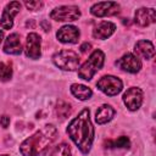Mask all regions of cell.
Masks as SVG:
<instances>
[{
	"label": "cell",
	"mask_w": 156,
	"mask_h": 156,
	"mask_svg": "<svg viewBox=\"0 0 156 156\" xmlns=\"http://www.w3.org/2000/svg\"><path fill=\"white\" fill-rule=\"evenodd\" d=\"M67 134L82 154H88L90 151L94 141V127L90 121V112L88 108L82 110L78 116L69 122Z\"/></svg>",
	"instance_id": "obj_1"
},
{
	"label": "cell",
	"mask_w": 156,
	"mask_h": 156,
	"mask_svg": "<svg viewBox=\"0 0 156 156\" xmlns=\"http://www.w3.org/2000/svg\"><path fill=\"white\" fill-rule=\"evenodd\" d=\"M57 135V129L52 124H46L27 138L20 146L23 156H44L54 144Z\"/></svg>",
	"instance_id": "obj_2"
},
{
	"label": "cell",
	"mask_w": 156,
	"mask_h": 156,
	"mask_svg": "<svg viewBox=\"0 0 156 156\" xmlns=\"http://www.w3.org/2000/svg\"><path fill=\"white\" fill-rule=\"evenodd\" d=\"M104 61H105V54L99 49L94 50L90 54L89 58L78 69V76L84 80H90L94 77V74L99 69H101V67L104 66Z\"/></svg>",
	"instance_id": "obj_3"
},
{
	"label": "cell",
	"mask_w": 156,
	"mask_h": 156,
	"mask_svg": "<svg viewBox=\"0 0 156 156\" xmlns=\"http://www.w3.org/2000/svg\"><path fill=\"white\" fill-rule=\"evenodd\" d=\"M55 66L63 71H76L79 66V56L72 50H61L52 56Z\"/></svg>",
	"instance_id": "obj_4"
},
{
	"label": "cell",
	"mask_w": 156,
	"mask_h": 156,
	"mask_svg": "<svg viewBox=\"0 0 156 156\" xmlns=\"http://www.w3.org/2000/svg\"><path fill=\"white\" fill-rule=\"evenodd\" d=\"M50 17L58 22L77 21L80 17V10L78 9V6H74V5H63V6L55 7L51 11Z\"/></svg>",
	"instance_id": "obj_5"
},
{
	"label": "cell",
	"mask_w": 156,
	"mask_h": 156,
	"mask_svg": "<svg viewBox=\"0 0 156 156\" xmlns=\"http://www.w3.org/2000/svg\"><path fill=\"white\" fill-rule=\"evenodd\" d=\"M96 87L104 94H106L108 96H115L121 93V90L123 88V83L119 78H117L115 76H104L98 80Z\"/></svg>",
	"instance_id": "obj_6"
},
{
	"label": "cell",
	"mask_w": 156,
	"mask_h": 156,
	"mask_svg": "<svg viewBox=\"0 0 156 156\" xmlns=\"http://www.w3.org/2000/svg\"><path fill=\"white\" fill-rule=\"evenodd\" d=\"M143 99H144V93L140 88L136 87L129 88L123 94V102L127 106V108L130 111H136L141 106Z\"/></svg>",
	"instance_id": "obj_7"
},
{
	"label": "cell",
	"mask_w": 156,
	"mask_h": 156,
	"mask_svg": "<svg viewBox=\"0 0 156 156\" xmlns=\"http://www.w3.org/2000/svg\"><path fill=\"white\" fill-rule=\"evenodd\" d=\"M21 10V2L20 1H11L9 2L2 12V16L0 18V27L2 29H11L13 26V17L20 12Z\"/></svg>",
	"instance_id": "obj_8"
},
{
	"label": "cell",
	"mask_w": 156,
	"mask_h": 156,
	"mask_svg": "<svg viewBox=\"0 0 156 156\" xmlns=\"http://www.w3.org/2000/svg\"><path fill=\"white\" fill-rule=\"evenodd\" d=\"M116 65L122 71H126V72H129V73H136L141 68L140 58L138 56H135L134 54H130V52H127L121 58H118L116 61Z\"/></svg>",
	"instance_id": "obj_9"
},
{
	"label": "cell",
	"mask_w": 156,
	"mask_h": 156,
	"mask_svg": "<svg viewBox=\"0 0 156 156\" xmlns=\"http://www.w3.org/2000/svg\"><path fill=\"white\" fill-rule=\"evenodd\" d=\"M91 15L96 17H105V16H112L119 12V5L115 1H102L96 2L90 7Z\"/></svg>",
	"instance_id": "obj_10"
},
{
	"label": "cell",
	"mask_w": 156,
	"mask_h": 156,
	"mask_svg": "<svg viewBox=\"0 0 156 156\" xmlns=\"http://www.w3.org/2000/svg\"><path fill=\"white\" fill-rule=\"evenodd\" d=\"M24 52L29 58H33V60H37L41 56V40L39 34L29 33L27 35Z\"/></svg>",
	"instance_id": "obj_11"
},
{
	"label": "cell",
	"mask_w": 156,
	"mask_h": 156,
	"mask_svg": "<svg viewBox=\"0 0 156 156\" xmlns=\"http://www.w3.org/2000/svg\"><path fill=\"white\" fill-rule=\"evenodd\" d=\"M79 35H80L79 29L74 26H71V24H66V26L61 27L56 33V37H57L58 41H61L63 44H76V43H78Z\"/></svg>",
	"instance_id": "obj_12"
},
{
	"label": "cell",
	"mask_w": 156,
	"mask_h": 156,
	"mask_svg": "<svg viewBox=\"0 0 156 156\" xmlns=\"http://www.w3.org/2000/svg\"><path fill=\"white\" fill-rule=\"evenodd\" d=\"M134 21L140 27H147L156 21V11L151 7H140L135 11Z\"/></svg>",
	"instance_id": "obj_13"
},
{
	"label": "cell",
	"mask_w": 156,
	"mask_h": 156,
	"mask_svg": "<svg viewBox=\"0 0 156 156\" xmlns=\"http://www.w3.org/2000/svg\"><path fill=\"white\" fill-rule=\"evenodd\" d=\"M4 51L10 55H20L22 52V43L17 33H12L6 38L4 44Z\"/></svg>",
	"instance_id": "obj_14"
},
{
	"label": "cell",
	"mask_w": 156,
	"mask_h": 156,
	"mask_svg": "<svg viewBox=\"0 0 156 156\" xmlns=\"http://www.w3.org/2000/svg\"><path fill=\"white\" fill-rule=\"evenodd\" d=\"M115 30H116L115 23L108 21H102L94 28L93 37L96 39H107L115 33Z\"/></svg>",
	"instance_id": "obj_15"
},
{
	"label": "cell",
	"mask_w": 156,
	"mask_h": 156,
	"mask_svg": "<svg viewBox=\"0 0 156 156\" xmlns=\"http://www.w3.org/2000/svg\"><path fill=\"white\" fill-rule=\"evenodd\" d=\"M135 56H140L145 60H150L155 55V46L150 40H139L134 46Z\"/></svg>",
	"instance_id": "obj_16"
},
{
	"label": "cell",
	"mask_w": 156,
	"mask_h": 156,
	"mask_svg": "<svg viewBox=\"0 0 156 156\" xmlns=\"http://www.w3.org/2000/svg\"><path fill=\"white\" fill-rule=\"evenodd\" d=\"M115 116V110L112 106L107 105V104H104L101 105L96 112H95V121L98 124H105L107 122H110Z\"/></svg>",
	"instance_id": "obj_17"
},
{
	"label": "cell",
	"mask_w": 156,
	"mask_h": 156,
	"mask_svg": "<svg viewBox=\"0 0 156 156\" xmlns=\"http://www.w3.org/2000/svg\"><path fill=\"white\" fill-rule=\"evenodd\" d=\"M71 93L74 98L79 99L82 101L90 99L93 95V91L90 88H88L87 85H83V84H78V83H74L71 85Z\"/></svg>",
	"instance_id": "obj_18"
},
{
	"label": "cell",
	"mask_w": 156,
	"mask_h": 156,
	"mask_svg": "<svg viewBox=\"0 0 156 156\" xmlns=\"http://www.w3.org/2000/svg\"><path fill=\"white\" fill-rule=\"evenodd\" d=\"M12 77V63L11 62H1L0 63V80L6 82Z\"/></svg>",
	"instance_id": "obj_19"
},
{
	"label": "cell",
	"mask_w": 156,
	"mask_h": 156,
	"mask_svg": "<svg viewBox=\"0 0 156 156\" xmlns=\"http://www.w3.org/2000/svg\"><path fill=\"white\" fill-rule=\"evenodd\" d=\"M106 147H123V149H128L130 146V141L127 136H119L116 140H108L106 143Z\"/></svg>",
	"instance_id": "obj_20"
},
{
	"label": "cell",
	"mask_w": 156,
	"mask_h": 156,
	"mask_svg": "<svg viewBox=\"0 0 156 156\" xmlns=\"http://www.w3.org/2000/svg\"><path fill=\"white\" fill-rule=\"evenodd\" d=\"M50 156H72V155H71L69 146L67 144H65V143H61V144H58L52 150V152H51Z\"/></svg>",
	"instance_id": "obj_21"
},
{
	"label": "cell",
	"mask_w": 156,
	"mask_h": 156,
	"mask_svg": "<svg viewBox=\"0 0 156 156\" xmlns=\"http://www.w3.org/2000/svg\"><path fill=\"white\" fill-rule=\"evenodd\" d=\"M24 5H26V7H27L28 10H30V11H37V10H39V9L43 6V2H41V1H26Z\"/></svg>",
	"instance_id": "obj_22"
},
{
	"label": "cell",
	"mask_w": 156,
	"mask_h": 156,
	"mask_svg": "<svg viewBox=\"0 0 156 156\" xmlns=\"http://www.w3.org/2000/svg\"><path fill=\"white\" fill-rule=\"evenodd\" d=\"M0 124H1L2 128H7L9 124H10V117H7V116L0 117Z\"/></svg>",
	"instance_id": "obj_23"
},
{
	"label": "cell",
	"mask_w": 156,
	"mask_h": 156,
	"mask_svg": "<svg viewBox=\"0 0 156 156\" xmlns=\"http://www.w3.org/2000/svg\"><path fill=\"white\" fill-rule=\"evenodd\" d=\"M90 49H91V44H90V43H84V44L80 45V51H82V52H87V51H89Z\"/></svg>",
	"instance_id": "obj_24"
},
{
	"label": "cell",
	"mask_w": 156,
	"mask_h": 156,
	"mask_svg": "<svg viewBox=\"0 0 156 156\" xmlns=\"http://www.w3.org/2000/svg\"><path fill=\"white\" fill-rule=\"evenodd\" d=\"M2 39H4V33H2V30H0V44H1Z\"/></svg>",
	"instance_id": "obj_25"
},
{
	"label": "cell",
	"mask_w": 156,
	"mask_h": 156,
	"mask_svg": "<svg viewBox=\"0 0 156 156\" xmlns=\"http://www.w3.org/2000/svg\"><path fill=\"white\" fill-rule=\"evenodd\" d=\"M0 156H9V155H5V154H4V155H0Z\"/></svg>",
	"instance_id": "obj_26"
}]
</instances>
